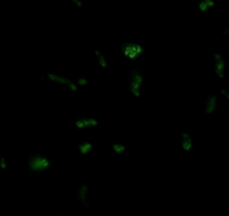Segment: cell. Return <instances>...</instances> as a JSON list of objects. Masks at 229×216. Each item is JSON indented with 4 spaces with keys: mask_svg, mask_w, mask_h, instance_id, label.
<instances>
[{
    "mask_svg": "<svg viewBox=\"0 0 229 216\" xmlns=\"http://www.w3.org/2000/svg\"><path fill=\"white\" fill-rule=\"evenodd\" d=\"M144 86V76L138 68H134L130 71L128 77L129 91L135 98H139L142 96V88Z\"/></svg>",
    "mask_w": 229,
    "mask_h": 216,
    "instance_id": "cell-1",
    "label": "cell"
},
{
    "mask_svg": "<svg viewBox=\"0 0 229 216\" xmlns=\"http://www.w3.org/2000/svg\"><path fill=\"white\" fill-rule=\"evenodd\" d=\"M27 166L29 170L34 172H43L51 168L52 163L50 159L43 154H33L29 157L27 161Z\"/></svg>",
    "mask_w": 229,
    "mask_h": 216,
    "instance_id": "cell-2",
    "label": "cell"
},
{
    "mask_svg": "<svg viewBox=\"0 0 229 216\" xmlns=\"http://www.w3.org/2000/svg\"><path fill=\"white\" fill-rule=\"evenodd\" d=\"M120 53L129 60H137L144 54V48L136 42H125L120 45Z\"/></svg>",
    "mask_w": 229,
    "mask_h": 216,
    "instance_id": "cell-3",
    "label": "cell"
},
{
    "mask_svg": "<svg viewBox=\"0 0 229 216\" xmlns=\"http://www.w3.org/2000/svg\"><path fill=\"white\" fill-rule=\"evenodd\" d=\"M46 77H47V79L51 82H53V83H56V84H60V86H64V87H66L67 89H70L71 91H73V93H76L78 89H79V87L76 86V81L72 80L71 78H69V77L62 76V74L54 73V72H48Z\"/></svg>",
    "mask_w": 229,
    "mask_h": 216,
    "instance_id": "cell-4",
    "label": "cell"
},
{
    "mask_svg": "<svg viewBox=\"0 0 229 216\" xmlns=\"http://www.w3.org/2000/svg\"><path fill=\"white\" fill-rule=\"evenodd\" d=\"M212 59H213V72L217 76V78L224 79L225 76H226V68H227L226 60L224 59V56L219 53H213Z\"/></svg>",
    "mask_w": 229,
    "mask_h": 216,
    "instance_id": "cell-5",
    "label": "cell"
},
{
    "mask_svg": "<svg viewBox=\"0 0 229 216\" xmlns=\"http://www.w3.org/2000/svg\"><path fill=\"white\" fill-rule=\"evenodd\" d=\"M99 125V122L97 118L92 117V116H82V117L78 118L74 122V126L79 129H87V128H93Z\"/></svg>",
    "mask_w": 229,
    "mask_h": 216,
    "instance_id": "cell-6",
    "label": "cell"
},
{
    "mask_svg": "<svg viewBox=\"0 0 229 216\" xmlns=\"http://www.w3.org/2000/svg\"><path fill=\"white\" fill-rule=\"evenodd\" d=\"M219 105V100H218V96L217 95H209L204 100V113L207 115H211L213 113L217 110Z\"/></svg>",
    "mask_w": 229,
    "mask_h": 216,
    "instance_id": "cell-7",
    "label": "cell"
},
{
    "mask_svg": "<svg viewBox=\"0 0 229 216\" xmlns=\"http://www.w3.org/2000/svg\"><path fill=\"white\" fill-rule=\"evenodd\" d=\"M181 149L184 152H190L193 149V138L188 132L181 133Z\"/></svg>",
    "mask_w": 229,
    "mask_h": 216,
    "instance_id": "cell-8",
    "label": "cell"
},
{
    "mask_svg": "<svg viewBox=\"0 0 229 216\" xmlns=\"http://www.w3.org/2000/svg\"><path fill=\"white\" fill-rule=\"evenodd\" d=\"M95 55L97 63H98L99 67H100L101 69H104V70H107V69L109 68V62H108V60H107L106 55H105L100 50H95Z\"/></svg>",
    "mask_w": 229,
    "mask_h": 216,
    "instance_id": "cell-9",
    "label": "cell"
},
{
    "mask_svg": "<svg viewBox=\"0 0 229 216\" xmlns=\"http://www.w3.org/2000/svg\"><path fill=\"white\" fill-rule=\"evenodd\" d=\"M93 150V144L89 141H82L78 145V151L81 155H87Z\"/></svg>",
    "mask_w": 229,
    "mask_h": 216,
    "instance_id": "cell-10",
    "label": "cell"
},
{
    "mask_svg": "<svg viewBox=\"0 0 229 216\" xmlns=\"http://www.w3.org/2000/svg\"><path fill=\"white\" fill-rule=\"evenodd\" d=\"M215 5L216 3L213 0H201V1L198 3V8H199V10L202 11V13H206V11L213 8Z\"/></svg>",
    "mask_w": 229,
    "mask_h": 216,
    "instance_id": "cell-11",
    "label": "cell"
},
{
    "mask_svg": "<svg viewBox=\"0 0 229 216\" xmlns=\"http://www.w3.org/2000/svg\"><path fill=\"white\" fill-rule=\"evenodd\" d=\"M111 150L116 153V154L120 155V154H123V153H125L126 150H127V148H126V145L123 143L114 142V143L111 144Z\"/></svg>",
    "mask_w": 229,
    "mask_h": 216,
    "instance_id": "cell-12",
    "label": "cell"
},
{
    "mask_svg": "<svg viewBox=\"0 0 229 216\" xmlns=\"http://www.w3.org/2000/svg\"><path fill=\"white\" fill-rule=\"evenodd\" d=\"M88 193H89V187L87 185H82L79 189V197L83 203H85V200H87Z\"/></svg>",
    "mask_w": 229,
    "mask_h": 216,
    "instance_id": "cell-13",
    "label": "cell"
},
{
    "mask_svg": "<svg viewBox=\"0 0 229 216\" xmlns=\"http://www.w3.org/2000/svg\"><path fill=\"white\" fill-rule=\"evenodd\" d=\"M76 83L78 87H85L88 86V79L85 77H79L76 80Z\"/></svg>",
    "mask_w": 229,
    "mask_h": 216,
    "instance_id": "cell-14",
    "label": "cell"
},
{
    "mask_svg": "<svg viewBox=\"0 0 229 216\" xmlns=\"http://www.w3.org/2000/svg\"><path fill=\"white\" fill-rule=\"evenodd\" d=\"M220 95L222 96L225 99L229 100V90H227V89H225V88H222V89H220Z\"/></svg>",
    "mask_w": 229,
    "mask_h": 216,
    "instance_id": "cell-15",
    "label": "cell"
},
{
    "mask_svg": "<svg viewBox=\"0 0 229 216\" xmlns=\"http://www.w3.org/2000/svg\"><path fill=\"white\" fill-rule=\"evenodd\" d=\"M7 160L3 157H0V168L1 169H7Z\"/></svg>",
    "mask_w": 229,
    "mask_h": 216,
    "instance_id": "cell-16",
    "label": "cell"
},
{
    "mask_svg": "<svg viewBox=\"0 0 229 216\" xmlns=\"http://www.w3.org/2000/svg\"><path fill=\"white\" fill-rule=\"evenodd\" d=\"M74 5L76 6V7H82V1L81 0H71Z\"/></svg>",
    "mask_w": 229,
    "mask_h": 216,
    "instance_id": "cell-17",
    "label": "cell"
},
{
    "mask_svg": "<svg viewBox=\"0 0 229 216\" xmlns=\"http://www.w3.org/2000/svg\"><path fill=\"white\" fill-rule=\"evenodd\" d=\"M7 1H9V0H7Z\"/></svg>",
    "mask_w": 229,
    "mask_h": 216,
    "instance_id": "cell-18",
    "label": "cell"
},
{
    "mask_svg": "<svg viewBox=\"0 0 229 216\" xmlns=\"http://www.w3.org/2000/svg\"><path fill=\"white\" fill-rule=\"evenodd\" d=\"M228 216H229V214H228Z\"/></svg>",
    "mask_w": 229,
    "mask_h": 216,
    "instance_id": "cell-19",
    "label": "cell"
}]
</instances>
